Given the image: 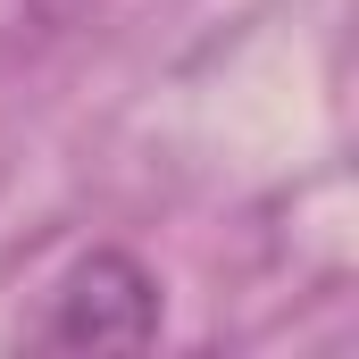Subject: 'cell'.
Listing matches in <instances>:
<instances>
[{
  "mask_svg": "<svg viewBox=\"0 0 359 359\" xmlns=\"http://www.w3.org/2000/svg\"><path fill=\"white\" fill-rule=\"evenodd\" d=\"M151 326H159V292H151V276L134 268V259H117V251H100L84 268L67 276V292H59V318H50V343H67V351H134V343H151Z\"/></svg>",
  "mask_w": 359,
  "mask_h": 359,
  "instance_id": "cell-1",
  "label": "cell"
}]
</instances>
